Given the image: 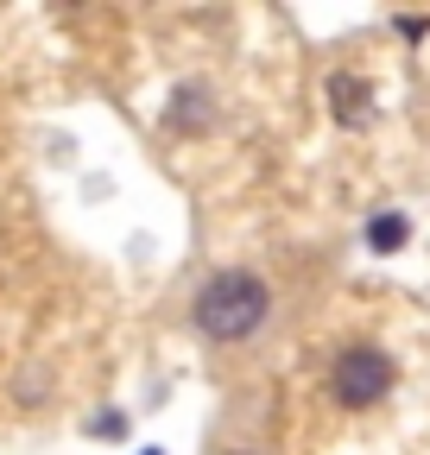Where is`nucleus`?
<instances>
[{"mask_svg": "<svg viewBox=\"0 0 430 455\" xmlns=\"http://www.w3.org/2000/svg\"><path fill=\"white\" fill-rule=\"evenodd\" d=\"M266 310H273L266 278H259V272H241V266L215 272L203 291H196V304H190V316H196V329H203L209 341H247V335H259Z\"/></svg>", "mask_w": 430, "mask_h": 455, "instance_id": "nucleus-1", "label": "nucleus"}, {"mask_svg": "<svg viewBox=\"0 0 430 455\" xmlns=\"http://www.w3.org/2000/svg\"><path fill=\"white\" fill-rule=\"evenodd\" d=\"M336 398L342 405H354V411H367V405H380V398L393 392V355H380V348H342L336 355Z\"/></svg>", "mask_w": 430, "mask_h": 455, "instance_id": "nucleus-2", "label": "nucleus"}, {"mask_svg": "<svg viewBox=\"0 0 430 455\" xmlns=\"http://www.w3.org/2000/svg\"><path fill=\"white\" fill-rule=\"evenodd\" d=\"M330 108H336L342 127H361L367 114H373V89L361 76H330Z\"/></svg>", "mask_w": 430, "mask_h": 455, "instance_id": "nucleus-3", "label": "nucleus"}, {"mask_svg": "<svg viewBox=\"0 0 430 455\" xmlns=\"http://www.w3.org/2000/svg\"><path fill=\"white\" fill-rule=\"evenodd\" d=\"M405 235H411L405 215H373V221H367V247H373V253H399Z\"/></svg>", "mask_w": 430, "mask_h": 455, "instance_id": "nucleus-4", "label": "nucleus"}, {"mask_svg": "<svg viewBox=\"0 0 430 455\" xmlns=\"http://www.w3.org/2000/svg\"><path fill=\"white\" fill-rule=\"evenodd\" d=\"M146 455H158V449H146Z\"/></svg>", "mask_w": 430, "mask_h": 455, "instance_id": "nucleus-5", "label": "nucleus"}]
</instances>
